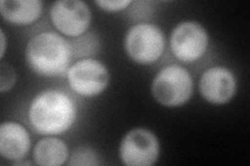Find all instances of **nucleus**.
<instances>
[{
    "mask_svg": "<svg viewBox=\"0 0 250 166\" xmlns=\"http://www.w3.org/2000/svg\"><path fill=\"white\" fill-rule=\"evenodd\" d=\"M76 106L67 93L58 90L39 92L31 101L28 121L36 132L45 136L62 134L76 120Z\"/></svg>",
    "mask_w": 250,
    "mask_h": 166,
    "instance_id": "f257e3e1",
    "label": "nucleus"
},
{
    "mask_svg": "<svg viewBox=\"0 0 250 166\" xmlns=\"http://www.w3.org/2000/svg\"><path fill=\"white\" fill-rule=\"evenodd\" d=\"M202 98L214 105L229 103L237 92V78L228 68L216 66L203 72L199 81Z\"/></svg>",
    "mask_w": 250,
    "mask_h": 166,
    "instance_id": "1a4fd4ad",
    "label": "nucleus"
},
{
    "mask_svg": "<svg viewBox=\"0 0 250 166\" xmlns=\"http://www.w3.org/2000/svg\"><path fill=\"white\" fill-rule=\"evenodd\" d=\"M27 130L19 123L3 122L0 126V155L7 160L24 159L30 148Z\"/></svg>",
    "mask_w": 250,
    "mask_h": 166,
    "instance_id": "9d476101",
    "label": "nucleus"
},
{
    "mask_svg": "<svg viewBox=\"0 0 250 166\" xmlns=\"http://www.w3.org/2000/svg\"><path fill=\"white\" fill-rule=\"evenodd\" d=\"M0 34H1V58L3 57L4 52H5V36L3 33V29L0 30Z\"/></svg>",
    "mask_w": 250,
    "mask_h": 166,
    "instance_id": "dca6fc26",
    "label": "nucleus"
},
{
    "mask_svg": "<svg viewBox=\"0 0 250 166\" xmlns=\"http://www.w3.org/2000/svg\"><path fill=\"white\" fill-rule=\"evenodd\" d=\"M70 89L82 97H96L103 93L109 83V72L103 62L83 58L70 66L67 71Z\"/></svg>",
    "mask_w": 250,
    "mask_h": 166,
    "instance_id": "39448f33",
    "label": "nucleus"
},
{
    "mask_svg": "<svg viewBox=\"0 0 250 166\" xmlns=\"http://www.w3.org/2000/svg\"><path fill=\"white\" fill-rule=\"evenodd\" d=\"M151 93L154 100L163 106L169 108L183 106L192 97V76L182 66H166L153 78Z\"/></svg>",
    "mask_w": 250,
    "mask_h": 166,
    "instance_id": "7ed1b4c3",
    "label": "nucleus"
},
{
    "mask_svg": "<svg viewBox=\"0 0 250 166\" xmlns=\"http://www.w3.org/2000/svg\"><path fill=\"white\" fill-rule=\"evenodd\" d=\"M72 55L71 44L53 31H44L31 37L25 50L27 65L43 77H58L67 73Z\"/></svg>",
    "mask_w": 250,
    "mask_h": 166,
    "instance_id": "f03ea898",
    "label": "nucleus"
},
{
    "mask_svg": "<svg viewBox=\"0 0 250 166\" xmlns=\"http://www.w3.org/2000/svg\"><path fill=\"white\" fill-rule=\"evenodd\" d=\"M16 79H17V74L13 67L5 62H1V68H0V91L1 92L10 91L15 85Z\"/></svg>",
    "mask_w": 250,
    "mask_h": 166,
    "instance_id": "4468645a",
    "label": "nucleus"
},
{
    "mask_svg": "<svg viewBox=\"0 0 250 166\" xmlns=\"http://www.w3.org/2000/svg\"><path fill=\"white\" fill-rule=\"evenodd\" d=\"M132 3L130 0H96L95 4L103 11L117 13L124 11Z\"/></svg>",
    "mask_w": 250,
    "mask_h": 166,
    "instance_id": "2eb2a0df",
    "label": "nucleus"
},
{
    "mask_svg": "<svg viewBox=\"0 0 250 166\" xmlns=\"http://www.w3.org/2000/svg\"><path fill=\"white\" fill-rule=\"evenodd\" d=\"M69 158V148L64 140L57 137H45L37 142L34 148V160L41 166H60Z\"/></svg>",
    "mask_w": 250,
    "mask_h": 166,
    "instance_id": "f8f14e48",
    "label": "nucleus"
},
{
    "mask_svg": "<svg viewBox=\"0 0 250 166\" xmlns=\"http://www.w3.org/2000/svg\"><path fill=\"white\" fill-rule=\"evenodd\" d=\"M161 146L155 134L146 128H135L123 136L119 154L126 166H151L159 160Z\"/></svg>",
    "mask_w": 250,
    "mask_h": 166,
    "instance_id": "423d86ee",
    "label": "nucleus"
},
{
    "mask_svg": "<svg viewBox=\"0 0 250 166\" xmlns=\"http://www.w3.org/2000/svg\"><path fill=\"white\" fill-rule=\"evenodd\" d=\"M69 165H98L99 161L96 154L91 148H80L70 158Z\"/></svg>",
    "mask_w": 250,
    "mask_h": 166,
    "instance_id": "ddd939ff",
    "label": "nucleus"
},
{
    "mask_svg": "<svg viewBox=\"0 0 250 166\" xmlns=\"http://www.w3.org/2000/svg\"><path fill=\"white\" fill-rule=\"evenodd\" d=\"M166 38L162 29L151 23L141 22L131 26L124 38L128 57L139 65H151L165 51Z\"/></svg>",
    "mask_w": 250,
    "mask_h": 166,
    "instance_id": "20e7f679",
    "label": "nucleus"
},
{
    "mask_svg": "<svg viewBox=\"0 0 250 166\" xmlns=\"http://www.w3.org/2000/svg\"><path fill=\"white\" fill-rule=\"evenodd\" d=\"M53 26L61 34L70 37H80L88 30L92 15L89 5L81 0H60L49 11Z\"/></svg>",
    "mask_w": 250,
    "mask_h": 166,
    "instance_id": "6e6552de",
    "label": "nucleus"
},
{
    "mask_svg": "<svg viewBox=\"0 0 250 166\" xmlns=\"http://www.w3.org/2000/svg\"><path fill=\"white\" fill-rule=\"evenodd\" d=\"M43 3L39 0H1L2 18L16 25H28L40 18Z\"/></svg>",
    "mask_w": 250,
    "mask_h": 166,
    "instance_id": "9b49d317",
    "label": "nucleus"
},
{
    "mask_svg": "<svg viewBox=\"0 0 250 166\" xmlns=\"http://www.w3.org/2000/svg\"><path fill=\"white\" fill-rule=\"evenodd\" d=\"M208 35L196 21H183L170 36V49L174 56L186 64L197 61L208 50Z\"/></svg>",
    "mask_w": 250,
    "mask_h": 166,
    "instance_id": "0eeeda50",
    "label": "nucleus"
}]
</instances>
